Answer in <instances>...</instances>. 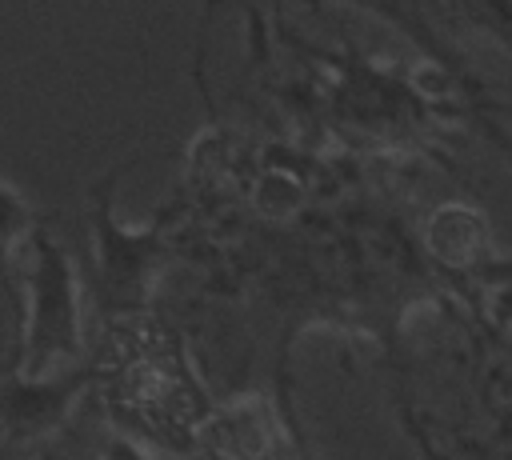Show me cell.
Segmentation results:
<instances>
[{
	"instance_id": "1",
	"label": "cell",
	"mask_w": 512,
	"mask_h": 460,
	"mask_svg": "<svg viewBox=\"0 0 512 460\" xmlns=\"http://www.w3.org/2000/svg\"><path fill=\"white\" fill-rule=\"evenodd\" d=\"M92 372L124 436L144 440L160 456H188L200 448L216 404L176 328L160 324L152 312L108 324V344L92 360Z\"/></svg>"
},
{
	"instance_id": "2",
	"label": "cell",
	"mask_w": 512,
	"mask_h": 460,
	"mask_svg": "<svg viewBox=\"0 0 512 460\" xmlns=\"http://www.w3.org/2000/svg\"><path fill=\"white\" fill-rule=\"evenodd\" d=\"M84 292L72 252L48 224H40L20 272V340L8 368L12 376L56 380L92 360Z\"/></svg>"
},
{
	"instance_id": "3",
	"label": "cell",
	"mask_w": 512,
	"mask_h": 460,
	"mask_svg": "<svg viewBox=\"0 0 512 460\" xmlns=\"http://www.w3.org/2000/svg\"><path fill=\"white\" fill-rule=\"evenodd\" d=\"M132 160L116 164L88 188V244H92V292L100 300L104 324L148 316L152 288L168 260V228L164 220L148 224H124L116 216L112 192L120 172H128Z\"/></svg>"
},
{
	"instance_id": "4",
	"label": "cell",
	"mask_w": 512,
	"mask_h": 460,
	"mask_svg": "<svg viewBox=\"0 0 512 460\" xmlns=\"http://www.w3.org/2000/svg\"><path fill=\"white\" fill-rule=\"evenodd\" d=\"M92 388H96L92 360L56 380H24L12 372L0 376V440L16 448L52 444Z\"/></svg>"
},
{
	"instance_id": "5",
	"label": "cell",
	"mask_w": 512,
	"mask_h": 460,
	"mask_svg": "<svg viewBox=\"0 0 512 460\" xmlns=\"http://www.w3.org/2000/svg\"><path fill=\"white\" fill-rule=\"evenodd\" d=\"M204 460H300V444L268 392L220 400L200 436Z\"/></svg>"
},
{
	"instance_id": "6",
	"label": "cell",
	"mask_w": 512,
	"mask_h": 460,
	"mask_svg": "<svg viewBox=\"0 0 512 460\" xmlns=\"http://www.w3.org/2000/svg\"><path fill=\"white\" fill-rule=\"evenodd\" d=\"M424 244L452 272H476L496 260V240H492L488 216L464 200H444L428 212Z\"/></svg>"
},
{
	"instance_id": "7",
	"label": "cell",
	"mask_w": 512,
	"mask_h": 460,
	"mask_svg": "<svg viewBox=\"0 0 512 460\" xmlns=\"http://www.w3.org/2000/svg\"><path fill=\"white\" fill-rule=\"evenodd\" d=\"M36 228L40 220L28 192L0 176V296L16 320H20V272H24V256L32 248Z\"/></svg>"
},
{
	"instance_id": "8",
	"label": "cell",
	"mask_w": 512,
	"mask_h": 460,
	"mask_svg": "<svg viewBox=\"0 0 512 460\" xmlns=\"http://www.w3.org/2000/svg\"><path fill=\"white\" fill-rule=\"evenodd\" d=\"M252 204L272 216V220H288L292 212H300L304 204V184L288 172V168H268L260 172V180L252 184Z\"/></svg>"
},
{
	"instance_id": "9",
	"label": "cell",
	"mask_w": 512,
	"mask_h": 460,
	"mask_svg": "<svg viewBox=\"0 0 512 460\" xmlns=\"http://www.w3.org/2000/svg\"><path fill=\"white\" fill-rule=\"evenodd\" d=\"M100 460H164L156 448H148L144 440L136 436H124V432H112L104 444H100Z\"/></svg>"
},
{
	"instance_id": "10",
	"label": "cell",
	"mask_w": 512,
	"mask_h": 460,
	"mask_svg": "<svg viewBox=\"0 0 512 460\" xmlns=\"http://www.w3.org/2000/svg\"><path fill=\"white\" fill-rule=\"evenodd\" d=\"M36 460H56V456H52V452H40V456H36Z\"/></svg>"
}]
</instances>
